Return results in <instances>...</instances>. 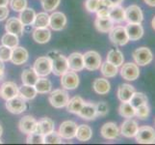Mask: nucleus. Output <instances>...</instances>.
<instances>
[{
    "label": "nucleus",
    "instance_id": "obj_11",
    "mask_svg": "<svg viewBox=\"0 0 155 145\" xmlns=\"http://www.w3.org/2000/svg\"><path fill=\"white\" fill-rule=\"evenodd\" d=\"M143 15L138 5H130L125 9V21L127 23H142Z\"/></svg>",
    "mask_w": 155,
    "mask_h": 145
},
{
    "label": "nucleus",
    "instance_id": "obj_36",
    "mask_svg": "<svg viewBox=\"0 0 155 145\" xmlns=\"http://www.w3.org/2000/svg\"><path fill=\"white\" fill-rule=\"evenodd\" d=\"M100 71L105 78H114L119 73V67H117L116 65L108 61H105L101 64Z\"/></svg>",
    "mask_w": 155,
    "mask_h": 145
},
{
    "label": "nucleus",
    "instance_id": "obj_26",
    "mask_svg": "<svg viewBox=\"0 0 155 145\" xmlns=\"http://www.w3.org/2000/svg\"><path fill=\"white\" fill-rule=\"evenodd\" d=\"M32 35H33L34 41L36 43H39V44H46L51 39V32L47 27L35 28Z\"/></svg>",
    "mask_w": 155,
    "mask_h": 145
},
{
    "label": "nucleus",
    "instance_id": "obj_33",
    "mask_svg": "<svg viewBox=\"0 0 155 145\" xmlns=\"http://www.w3.org/2000/svg\"><path fill=\"white\" fill-rule=\"evenodd\" d=\"M38 92L35 88L34 85H27V84H22L20 87H18V95L25 101H30L33 100L37 96Z\"/></svg>",
    "mask_w": 155,
    "mask_h": 145
},
{
    "label": "nucleus",
    "instance_id": "obj_2",
    "mask_svg": "<svg viewBox=\"0 0 155 145\" xmlns=\"http://www.w3.org/2000/svg\"><path fill=\"white\" fill-rule=\"evenodd\" d=\"M34 71L40 78L47 77L52 73V60L48 56H41L36 59L33 66Z\"/></svg>",
    "mask_w": 155,
    "mask_h": 145
},
{
    "label": "nucleus",
    "instance_id": "obj_41",
    "mask_svg": "<svg viewBox=\"0 0 155 145\" xmlns=\"http://www.w3.org/2000/svg\"><path fill=\"white\" fill-rule=\"evenodd\" d=\"M149 113H150V109H149L147 104L141 105L135 109V116H137L141 120L147 119L149 116Z\"/></svg>",
    "mask_w": 155,
    "mask_h": 145
},
{
    "label": "nucleus",
    "instance_id": "obj_48",
    "mask_svg": "<svg viewBox=\"0 0 155 145\" xmlns=\"http://www.w3.org/2000/svg\"><path fill=\"white\" fill-rule=\"evenodd\" d=\"M95 109H97V116H105L109 111L108 105L105 102H99L95 104Z\"/></svg>",
    "mask_w": 155,
    "mask_h": 145
},
{
    "label": "nucleus",
    "instance_id": "obj_1",
    "mask_svg": "<svg viewBox=\"0 0 155 145\" xmlns=\"http://www.w3.org/2000/svg\"><path fill=\"white\" fill-rule=\"evenodd\" d=\"M47 56L51 58L52 60V73L56 76H63L66 72L68 71V58L64 56L61 52L57 50L49 51Z\"/></svg>",
    "mask_w": 155,
    "mask_h": 145
},
{
    "label": "nucleus",
    "instance_id": "obj_34",
    "mask_svg": "<svg viewBox=\"0 0 155 145\" xmlns=\"http://www.w3.org/2000/svg\"><path fill=\"white\" fill-rule=\"evenodd\" d=\"M39 76L34 71L33 68L25 69L21 74V80H22V84L27 85H35L37 80L39 79Z\"/></svg>",
    "mask_w": 155,
    "mask_h": 145
},
{
    "label": "nucleus",
    "instance_id": "obj_43",
    "mask_svg": "<svg viewBox=\"0 0 155 145\" xmlns=\"http://www.w3.org/2000/svg\"><path fill=\"white\" fill-rule=\"evenodd\" d=\"M62 137L55 130L45 136V144H61Z\"/></svg>",
    "mask_w": 155,
    "mask_h": 145
},
{
    "label": "nucleus",
    "instance_id": "obj_21",
    "mask_svg": "<svg viewBox=\"0 0 155 145\" xmlns=\"http://www.w3.org/2000/svg\"><path fill=\"white\" fill-rule=\"evenodd\" d=\"M125 30L129 41H138L143 35V28L141 23H127Z\"/></svg>",
    "mask_w": 155,
    "mask_h": 145
},
{
    "label": "nucleus",
    "instance_id": "obj_44",
    "mask_svg": "<svg viewBox=\"0 0 155 145\" xmlns=\"http://www.w3.org/2000/svg\"><path fill=\"white\" fill-rule=\"evenodd\" d=\"M61 0H41V6L45 12H53L60 5Z\"/></svg>",
    "mask_w": 155,
    "mask_h": 145
},
{
    "label": "nucleus",
    "instance_id": "obj_49",
    "mask_svg": "<svg viewBox=\"0 0 155 145\" xmlns=\"http://www.w3.org/2000/svg\"><path fill=\"white\" fill-rule=\"evenodd\" d=\"M95 13H97V18H106V17H109V8L104 7V6H102V5H100L98 10Z\"/></svg>",
    "mask_w": 155,
    "mask_h": 145
},
{
    "label": "nucleus",
    "instance_id": "obj_51",
    "mask_svg": "<svg viewBox=\"0 0 155 145\" xmlns=\"http://www.w3.org/2000/svg\"><path fill=\"white\" fill-rule=\"evenodd\" d=\"M109 1L111 2V4L113 5V6H119V5H120L124 2V0H109Z\"/></svg>",
    "mask_w": 155,
    "mask_h": 145
},
{
    "label": "nucleus",
    "instance_id": "obj_6",
    "mask_svg": "<svg viewBox=\"0 0 155 145\" xmlns=\"http://www.w3.org/2000/svg\"><path fill=\"white\" fill-rule=\"evenodd\" d=\"M109 38L115 46L119 47L124 46L129 42L125 27L124 26H116V27L114 26L113 29L109 32Z\"/></svg>",
    "mask_w": 155,
    "mask_h": 145
},
{
    "label": "nucleus",
    "instance_id": "obj_14",
    "mask_svg": "<svg viewBox=\"0 0 155 145\" xmlns=\"http://www.w3.org/2000/svg\"><path fill=\"white\" fill-rule=\"evenodd\" d=\"M138 130H139L138 123L135 120L131 119V118H127L121 124L120 133L124 136L127 138H131V137H135Z\"/></svg>",
    "mask_w": 155,
    "mask_h": 145
},
{
    "label": "nucleus",
    "instance_id": "obj_5",
    "mask_svg": "<svg viewBox=\"0 0 155 145\" xmlns=\"http://www.w3.org/2000/svg\"><path fill=\"white\" fill-rule=\"evenodd\" d=\"M84 67L89 71H95L98 70L102 64V58L97 51L90 50L83 54Z\"/></svg>",
    "mask_w": 155,
    "mask_h": 145
},
{
    "label": "nucleus",
    "instance_id": "obj_52",
    "mask_svg": "<svg viewBox=\"0 0 155 145\" xmlns=\"http://www.w3.org/2000/svg\"><path fill=\"white\" fill-rule=\"evenodd\" d=\"M148 6H151V7H155V0H143Z\"/></svg>",
    "mask_w": 155,
    "mask_h": 145
},
{
    "label": "nucleus",
    "instance_id": "obj_40",
    "mask_svg": "<svg viewBox=\"0 0 155 145\" xmlns=\"http://www.w3.org/2000/svg\"><path fill=\"white\" fill-rule=\"evenodd\" d=\"M147 97L142 93V92H136L133 94L132 98L130 99L129 103L132 105V106L134 107V109H136V107H138L139 105H143V104H147Z\"/></svg>",
    "mask_w": 155,
    "mask_h": 145
},
{
    "label": "nucleus",
    "instance_id": "obj_58",
    "mask_svg": "<svg viewBox=\"0 0 155 145\" xmlns=\"http://www.w3.org/2000/svg\"><path fill=\"white\" fill-rule=\"evenodd\" d=\"M2 143V140H1V138H0V144H1Z\"/></svg>",
    "mask_w": 155,
    "mask_h": 145
},
{
    "label": "nucleus",
    "instance_id": "obj_59",
    "mask_svg": "<svg viewBox=\"0 0 155 145\" xmlns=\"http://www.w3.org/2000/svg\"><path fill=\"white\" fill-rule=\"evenodd\" d=\"M154 124H155V120H154Z\"/></svg>",
    "mask_w": 155,
    "mask_h": 145
},
{
    "label": "nucleus",
    "instance_id": "obj_13",
    "mask_svg": "<svg viewBox=\"0 0 155 145\" xmlns=\"http://www.w3.org/2000/svg\"><path fill=\"white\" fill-rule=\"evenodd\" d=\"M67 25V17L62 12H54L49 16V26L54 31H61Z\"/></svg>",
    "mask_w": 155,
    "mask_h": 145
},
{
    "label": "nucleus",
    "instance_id": "obj_37",
    "mask_svg": "<svg viewBox=\"0 0 155 145\" xmlns=\"http://www.w3.org/2000/svg\"><path fill=\"white\" fill-rule=\"evenodd\" d=\"M35 28H45L49 26V15L47 12H41L36 14V18L32 24Z\"/></svg>",
    "mask_w": 155,
    "mask_h": 145
},
{
    "label": "nucleus",
    "instance_id": "obj_46",
    "mask_svg": "<svg viewBox=\"0 0 155 145\" xmlns=\"http://www.w3.org/2000/svg\"><path fill=\"white\" fill-rule=\"evenodd\" d=\"M13 48L8 47L6 46H0V60L3 62H7L11 60V55H12Z\"/></svg>",
    "mask_w": 155,
    "mask_h": 145
},
{
    "label": "nucleus",
    "instance_id": "obj_57",
    "mask_svg": "<svg viewBox=\"0 0 155 145\" xmlns=\"http://www.w3.org/2000/svg\"><path fill=\"white\" fill-rule=\"evenodd\" d=\"M2 133H3V128H2L1 124H0V136H2Z\"/></svg>",
    "mask_w": 155,
    "mask_h": 145
},
{
    "label": "nucleus",
    "instance_id": "obj_19",
    "mask_svg": "<svg viewBox=\"0 0 155 145\" xmlns=\"http://www.w3.org/2000/svg\"><path fill=\"white\" fill-rule=\"evenodd\" d=\"M5 29H6V32H8V33H12L18 37H21L24 31V26L21 23L18 18H10L7 20L6 25H5Z\"/></svg>",
    "mask_w": 155,
    "mask_h": 145
},
{
    "label": "nucleus",
    "instance_id": "obj_22",
    "mask_svg": "<svg viewBox=\"0 0 155 145\" xmlns=\"http://www.w3.org/2000/svg\"><path fill=\"white\" fill-rule=\"evenodd\" d=\"M55 130V125L54 122L52 119L48 117H44L37 123V127H36V133H39L41 135H47L51 132Z\"/></svg>",
    "mask_w": 155,
    "mask_h": 145
},
{
    "label": "nucleus",
    "instance_id": "obj_30",
    "mask_svg": "<svg viewBox=\"0 0 155 145\" xmlns=\"http://www.w3.org/2000/svg\"><path fill=\"white\" fill-rule=\"evenodd\" d=\"M84 104H85V102H84V100L81 98V97L75 96V97H73V98H71V100L68 101V103L66 105V107H67V110L68 112H71V113L78 114V112L81 110Z\"/></svg>",
    "mask_w": 155,
    "mask_h": 145
},
{
    "label": "nucleus",
    "instance_id": "obj_20",
    "mask_svg": "<svg viewBox=\"0 0 155 145\" xmlns=\"http://www.w3.org/2000/svg\"><path fill=\"white\" fill-rule=\"evenodd\" d=\"M100 133L105 139H116L120 135V130L117 126L113 122L105 123L100 130Z\"/></svg>",
    "mask_w": 155,
    "mask_h": 145
},
{
    "label": "nucleus",
    "instance_id": "obj_45",
    "mask_svg": "<svg viewBox=\"0 0 155 145\" xmlns=\"http://www.w3.org/2000/svg\"><path fill=\"white\" fill-rule=\"evenodd\" d=\"M11 9L15 12H21L25 8H27V0H10Z\"/></svg>",
    "mask_w": 155,
    "mask_h": 145
},
{
    "label": "nucleus",
    "instance_id": "obj_25",
    "mask_svg": "<svg viewBox=\"0 0 155 145\" xmlns=\"http://www.w3.org/2000/svg\"><path fill=\"white\" fill-rule=\"evenodd\" d=\"M135 93V88L130 84L124 83L117 89V98L120 102H129L133 94Z\"/></svg>",
    "mask_w": 155,
    "mask_h": 145
},
{
    "label": "nucleus",
    "instance_id": "obj_56",
    "mask_svg": "<svg viewBox=\"0 0 155 145\" xmlns=\"http://www.w3.org/2000/svg\"><path fill=\"white\" fill-rule=\"evenodd\" d=\"M0 69H2V70H5V66H4V62L0 60Z\"/></svg>",
    "mask_w": 155,
    "mask_h": 145
},
{
    "label": "nucleus",
    "instance_id": "obj_32",
    "mask_svg": "<svg viewBox=\"0 0 155 145\" xmlns=\"http://www.w3.org/2000/svg\"><path fill=\"white\" fill-rule=\"evenodd\" d=\"M35 18H36V13L32 8H25L23 11H21L18 17L23 26H31L34 22Z\"/></svg>",
    "mask_w": 155,
    "mask_h": 145
},
{
    "label": "nucleus",
    "instance_id": "obj_55",
    "mask_svg": "<svg viewBox=\"0 0 155 145\" xmlns=\"http://www.w3.org/2000/svg\"><path fill=\"white\" fill-rule=\"evenodd\" d=\"M151 25H152V28L155 30V16H154V18L152 19V21H151Z\"/></svg>",
    "mask_w": 155,
    "mask_h": 145
},
{
    "label": "nucleus",
    "instance_id": "obj_42",
    "mask_svg": "<svg viewBox=\"0 0 155 145\" xmlns=\"http://www.w3.org/2000/svg\"><path fill=\"white\" fill-rule=\"evenodd\" d=\"M26 142L28 144H45V136L39 133L33 132L27 135Z\"/></svg>",
    "mask_w": 155,
    "mask_h": 145
},
{
    "label": "nucleus",
    "instance_id": "obj_3",
    "mask_svg": "<svg viewBox=\"0 0 155 145\" xmlns=\"http://www.w3.org/2000/svg\"><path fill=\"white\" fill-rule=\"evenodd\" d=\"M69 101V97L67 91L64 89H55L50 92L49 103L55 109H62L65 107Z\"/></svg>",
    "mask_w": 155,
    "mask_h": 145
},
{
    "label": "nucleus",
    "instance_id": "obj_50",
    "mask_svg": "<svg viewBox=\"0 0 155 145\" xmlns=\"http://www.w3.org/2000/svg\"><path fill=\"white\" fill-rule=\"evenodd\" d=\"M10 12L7 6H0V21L5 20L9 16Z\"/></svg>",
    "mask_w": 155,
    "mask_h": 145
},
{
    "label": "nucleus",
    "instance_id": "obj_31",
    "mask_svg": "<svg viewBox=\"0 0 155 145\" xmlns=\"http://www.w3.org/2000/svg\"><path fill=\"white\" fill-rule=\"evenodd\" d=\"M93 136V130L91 129L90 126L88 125H79L77 128V131H76V135L75 137L78 139L79 141H89L91 138Z\"/></svg>",
    "mask_w": 155,
    "mask_h": 145
},
{
    "label": "nucleus",
    "instance_id": "obj_54",
    "mask_svg": "<svg viewBox=\"0 0 155 145\" xmlns=\"http://www.w3.org/2000/svg\"><path fill=\"white\" fill-rule=\"evenodd\" d=\"M3 78H4V70L0 69V80H1Z\"/></svg>",
    "mask_w": 155,
    "mask_h": 145
},
{
    "label": "nucleus",
    "instance_id": "obj_18",
    "mask_svg": "<svg viewBox=\"0 0 155 145\" xmlns=\"http://www.w3.org/2000/svg\"><path fill=\"white\" fill-rule=\"evenodd\" d=\"M68 69L73 72H80L85 68L84 67V58L83 54L80 52H73L68 57Z\"/></svg>",
    "mask_w": 155,
    "mask_h": 145
},
{
    "label": "nucleus",
    "instance_id": "obj_15",
    "mask_svg": "<svg viewBox=\"0 0 155 145\" xmlns=\"http://www.w3.org/2000/svg\"><path fill=\"white\" fill-rule=\"evenodd\" d=\"M18 95V86L15 82L6 81L0 86V97L4 100H10Z\"/></svg>",
    "mask_w": 155,
    "mask_h": 145
},
{
    "label": "nucleus",
    "instance_id": "obj_9",
    "mask_svg": "<svg viewBox=\"0 0 155 145\" xmlns=\"http://www.w3.org/2000/svg\"><path fill=\"white\" fill-rule=\"evenodd\" d=\"M6 109L13 114H20L26 109V101L18 95L6 101Z\"/></svg>",
    "mask_w": 155,
    "mask_h": 145
},
{
    "label": "nucleus",
    "instance_id": "obj_23",
    "mask_svg": "<svg viewBox=\"0 0 155 145\" xmlns=\"http://www.w3.org/2000/svg\"><path fill=\"white\" fill-rule=\"evenodd\" d=\"M78 115L85 120H94L97 116V109L95 104L93 103H85L82 106L81 110L78 112Z\"/></svg>",
    "mask_w": 155,
    "mask_h": 145
},
{
    "label": "nucleus",
    "instance_id": "obj_4",
    "mask_svg": "<svg viewBox=\"0 0 155 145\" xmlns=\"http://www.w3.org/2000/svg\"><path fill=\"white\" fill-rule=\"evenodd\" d=\"M136 141L141 144L155 143V130L150 126H142L135 136Z\"/></svg>",
    "mask_w": 155,
    "mask_h": 145
},
{
    "label": "nucleus",
    "instance_id": "obj_7",
    "mask_svg": "<svg viewBox=\"0 0 155 145\" xmlns=\"http://www.w3.org/2000/svg\"><path fill=\"white\" fill-rule=\"evenodd\" d=\"M133 58L138 66H146L152 61L153 55L148 47H141L133 51Z\"/></svg>",
    "mask_w": 155,
    "mask_h": 145
},
{
    "label": "nucleus",
    "instance_id": "obj_10",
    "mask_svg": "<svg viewBox=\"0 0 155 145\" xmlns=\"http://www.w3.org/2000/svg\"><path fill=\"white\" fill-rule=\"evenodd\" d=\"M61 85L64 89L66 90H74L78 87L79 85V77L78 74L71 71V70H68V72L61 76Z\"/></svg>",
    "mask_w": 155,
    "mask_h": 145
},
{
    "label": "nucleus",
    "instance_id": "obj_29",
    "mask_svg": "<svg viewBox=\"0 0 155 145\" xmlns=\"http://www.w3.org/2000/svg\"><path fill=\"white\" fill-rule=\"evenodd\" d=\"M106 61L114 64L117 67H120L124 64V57L120 50H117V48H112L106 56Z\"/></svg>",
    "mask_w": 155,
    "mask_h": 145
},
{
    "label": "nucleus",
    "instance_id": "obj_27",
    "mask_svg": "<svg viewBox=\"0 0 155 145\" xmlns=\"http://www.w3.org/2000/svg\"><path fill=\"white\" fill-rule=\"evenodd\" d=\"M109 17L115 23H120L125 21V9L119 6H113L109 9Z\"/></svg>",
    "mask_w": 155,
    "mask_h": 145
},
{
    "label": "nucleus",
    "instance_id": "obj_53",
    "mask_svg": "<svg viewBox=\"0 0 155 145\" xmlns=\"http://www.w3.org/2000/svg\"><path fill=\"white\" fill-rule=\"evenodd\" d=\"M10 0H0V6H8Z\"/></svg>",
    "mask_w": 155,
    "mask_h": 145
},
{
    "label": "nucleus",
    "instance_id": "obj_16",
    "mask_svg": "<svg viewBox=\"0 0 155 145\" xmlns=\"http://www.w3.org/2000/svg\"><path fill=\"white\" fill-rule=\"evenodd\" d=\"M37 123H38V121H37L33 116L26 115L20 119L18 123V128L22 133L28 135V133H31L36 131Z\"/></svg>",
    "mask_w": 155,
    "mask_h": 145
},
{
    "label": "nucleus",
    "instance_id": "obj_12",
    "mask_svg": "<svg viewBox=\"0 0 155 145\" xmlns=\"http://www.w3.org/2000/svg\"><path fill=\"white\" fill-rule=\"evenodd\" d=\"M78 125L74 121L68 120L63 122L60 128H59V135L61 136L62 138L65 139H72L75 137L76 131H77Z\"/></svg>",
    "mask_w": 155,
    "mask_h": 145
},
{
    "label": "nucleus",
    "instance_id": "obj_24",
    "mask_svg": "<svg viewBox=\"0 0 155 145\" xmlns=\"http://www.w3.org/2000/svg\"><path fill=\"white\" fill-rule=\"evenodd\" d=\"M115 22L111 19L110 17L106 18H97L94 21L95 28L101 33H109L113 29Z\"/></svg>",
    "mask_w": 155,
    "mask_h": 145
},
{
    "label": "nucleus",
    "instance_id": "obj_28",
    "mask_svg": "<svg viewBox=\"0 0 155 145\" xmlns=\"http://www.w3.org/2000/svg\"><path fill=\"white\" fill-rule=\"evenodd\" d=\"M93 88L95 93L99 95H106L111 89V84L106 78H97L93 83Z\"/></svg>",
    "mask_w": 155,
    "mask_h": 145
},
{
    "label": "nucleus",
    "instance_id": "obj_39",
    "mask_svg": "<svg viewBox=\"0 0 155 145\" xmlns=\"http://www.w3.org/2000/svg\"><path fill=\"white\" fill-rule=\"evenodd\" d=\"M18 42H19V37L12 34V33H7L4 34L1 38V43L3 46H6L8 47L14 48L15 47L18 46Z\"/></svg>",
    "mask_w": 155,
    "mask_h": 145
},
{
    "label": "nucleus",
    "instance_id": "obj_17",
    "mask_svg": "<svg viewBox=\"0 0 155 145\" xmlns=\"http://www.w3.org/2000/svg\"><path fill=\"white\" fill-rule=\"evenodd\" d=\"M29 53L22 47H15L12 50V55H11V61L15 65H22L28 60Z\"/></svg>",
    "mask_w": 155,
    "mask_h": 145
},
{
    "label": "nucleus",
    "instance_id": "obj_8",
    "mask_svg": "<svg viewBox=\"0 0 155 145\" xmlns=\"http://www.w3.org/2000/svg\"><path fill=\"white\" fill-rule=\"evenodd\" d=\"M120 76L122 78L128 80V81H133L140 77V69L137 64L127 62L121 65Z\"/></svg>",
    "mask_w": 155,
    "mask_h": 145
},
{
    "label": "nucleus",
    "instance_id": "obj_47",
    "mask_svg": "<svg viewBox=\"0 0 155 145\" xmlns=\"http://www.w3.org/2000/svg\"><path fill=\"white\" fill-rule=\"evenodd\" d=\"M100 6V0H86L85 8L90 13H95Z\"/></svg>",
    "mask_w": 155,
    "mask_h": 145
},
{
    "label": "nucleus",
    "instance_id": "obj_35",
    "mask_svg": "<svg viewBox=\"0 0 155 145\" xmlns=\"http://www.w3.org/2000/svg\"><path fill=\"white\" fill-rule=\"evenodd\" d=\"M35 88L37 90V92L40 94H46L51 92L52 88V83L49 79H47L45 78H39V79L37 80V82L35 83Z\"/></svg>",
    "mask_w": 155,
    "mask_h": 145
},
{
    "label": "nucleus",
    "instance_id": "obj_38",
    "mask_svg": "<svg viewBox=\"0 0 155 145\" xmlns=\"http://www.w3.org/2000/svg\"><path fill=\"white\" fill-rule=\"evenodd\" d=\"M119 113L124 118H132L135 116V109L129 102H121L119 107Z\"/></svg>",
    "mask_w": 155,
    "mask_h": 145
}]
</instances>
